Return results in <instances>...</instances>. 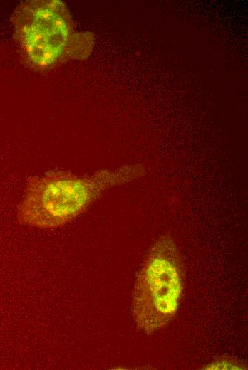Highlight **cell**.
Returning a JSON list of instances; mask_svg holds the SVG:
<instances>
[{
	"label": "cell",
	"mask_w": 248,
	"mask_h": 370,
	"mask_svg": "<svg viewBox=\"0 0 248 370\" xmlns=\"http://www.w3.org/2000/svg\"><path fill=\"white\" fill-rule=\"evenodd\" d=\"M142 164L126 165L80 176L52 171L28 180L18 211L21 224L39 228L63 226L83 213L108 189L145 174Z\"/></svg>",
	"instance_id": "obj_1"
},
{
	"label": "cell",
	"mask_w": 248,
	"mask_h": 370,
	"mask_svg": "<svg viewBox=\"0 0 248 370\" xmlns=\"http://www.w3.org/2000/svg\"><path fill=\"white\" fill-rule=\"evenodd\" d=\"M13 23L24 58L37 70L50 68L68 58L85 59L92 51L93 36L73 30L68 11L61 1L22 2Z\"/></svg>",
	"instance_id": "obj_2"
},
{
	"label": "cell",
	"mask_w": 248,
	"mask_h": 370,
	"mask_svg": "<svg viewBox=\"0 0 248 370\" xmlns=\"http://www.w3.org/2000/svg\"><path fill=\"white\" fill-rule=\"evenodd\" d=\"M182 290V264L172 238L160 237L136 279L132 312L138 327L150 334L175 315Z\"/></svg>",
	"instance_id": "obj_3"
},
{
	"label": "cell",
	"mask_w": 248,
	"mask_h": 370,
	"mask_svg": "<svg viewBox=\"0 0 248 370\" xmlns=\"http://www.w3.org/2000/svg\"><path fill=\"white\" fill-rule=\"evenodd\" d=\"M232 361H222L212 363L210 366H207L205 369H241L240 365H234L232 364Z\"/></svg>",
	"instance_id": "obj_4"
}]
</instances>
